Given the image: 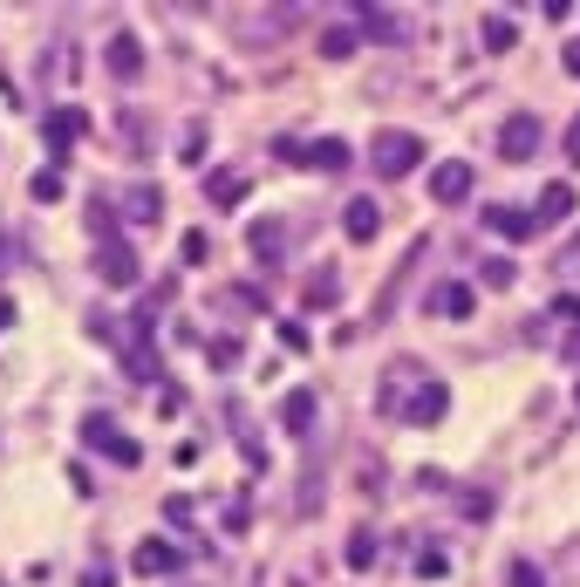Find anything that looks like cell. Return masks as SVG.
Returning <instances> with one entry per match:
<instances>
[{
	"label": "cell",
	"instance_id": "1",
	"mask_svg": "<svg viewBox=\"0 0 580 587\" xmlns=\"http://www.w3.org/2000/svg\"><path fill=\"white\" fill-rule=\"evenodd\" d=\"M376 403H383L389 417H403V424H437L444 410H451V396H444V383L430 376L424 362H389L383 369V390H376Z\"/></svg>",
	"mask_w": 580,
	"mask_h": 587
},
{
	"label": "cell",
	"instance_id": "2",
	"mask_svg": "<svg viewBox=\"0 0 580 587\" xmlns=\"http://www.w3.org/2000/svg\"><path fill=\"white\" fill-rule=\"evenodd\" d=\"M369 164H376L383 178H410V171L424 164V137H417V130H376V137H369Z\"/></svg>",
	"mask_w": 580,
	"mask_h": 587
},
{
	"label": "cell",
	"instance_id": "3",
	"mask_svg": "<svg viewBox=\"0 0 580 587\" xmlns=\"http://www.w3.org/2000/svg\"><path fill=\"white\" fill-rule=\"evenodd\" d=\"M82 437H89V451H103L110 465H144V444L123 431L116 417H89V424H82Z\"/></svg>",
	"mask_w": 580,
	"mask_h": 587
},
{
	"label": "cell",
	"instance_id": "4",
	"mask_svg": "<svg viewBox=\"0 0 580 587\" xmlns=\"http://www.w3.org/2000/svg\"><path fill=\"white\" fill-rule=\"evenodd\" d=\"M96 274H103V287H130V280L144 274L137 267V246L130 239H96Z\"/></svg>",
	"mask_w": 580,
	"mask_h": 587
},
{
	"label": "cell",
	"instance_id": "5",
	"mask_svg": "<svg viewBox=\"0 0 580 587\" xmlns=\"http://www.w3.org/2000/svg\"><path fill=\"white\" fill-rule=\"evenodd\" d=\"M103 62H110V76H116V82H137V76H144V41L130 35V28H116L110 48H103Z\"/></svg>",
	"mask_w": 580,
	"mask_h": 587
},
{
	"label": "cell",
	"instance_id": "6",
	"mask_svg": "<svg viewBox=\"0 0 580 587\" xmlns=\"http://www.w3.org/2000/svg\"><path fill=\"white\" fill-rule=\"evenodd\" d=\"M540 137H546V130H540V117H533V110H519V117L499 123V151H505V157H533V151H540Z\"/></svg>",
	"mask_w": 580,
	"mask_h": 587
},
{
	"label": "cell",
	"instance_id": "7",
	"mask_svg": "<svg viewBox=\"0 0 580 587\" xmlns=\"http://www.w3.org/2000/svg\"><path fill=\"white\" fill-rule=\"evenodd\" d=\"M471 185H478V171H471V164H458V157L430 171V198H437V205H458V198H471Z\"/></svg>",
	"mask_w": 580,
	"mask_h": 587
},
{
	"label": "cell",
	"instance_id": "8",
	"mask_svg": "<svg viewBox=\"0 0 580 587\" xmlns=\"http://www.w3.org/2000/svg\"><path fill=\"white\" fill-rule=\"evenodd\" d=\"M246 253H253L260 267H273V260L287 253V219H253V226H246Z\"/></svg>",
	"mask_w": 580,
	"mask_h": 587
},
{
	"label": "cell",
	"instance_id": "9",
	"mask_svg": "<svg viewBox=\"0 0 580 587\" xmlns=\"http://www.w3.org/2000/svg\"><path fill=\"white\" fill-rule=\"evenodd\" d=\"M82 130H89V117H82L76 103H62V110H48V117H41V137H48L55 151H69V144H76Z\"/></svg>",
	"mask_w": 580,
	"mask_h": 587
},
{
	"label": "cell",
	"instance_id": "10",
	"mask_svg": "<svg viewBox=\"0 0 580 587\" xmlns=\"http://www.w3.org/2000/svg\"><path fill=\"white\" fill-rule=\"evenodd\" d=\"M130 567H137V574H178V567H185V547H171V540H144V547L130 553Z\"/></svg>",
	"mask_w": 580,
	"mask_h": 587
},
{
	"label": "cell",
	"instance_id": "11",
	"mask_svg": "<svg viewBox=\"0 0 580 587\" xmlns=\"http://www.w3.org/2000/svg\"><path fill=\"white\" fill-rule=\"evenodd\" d=\"M485 226H492L499 239H533V233H540V212H519V205H492V212H485Z\"/></svg>",
	"mask_w": 580,
	"mask_h": 587
},
{
	"label": "cell",
	"instance_id": "12",
	"mask_svg": "<svg viewBox=\"0 0 580 587\" xmlns=\"http://www.w3.org/2000/svg\"><path fill=\"white\" fill-rule=\"evenodd\" d=\"M342 233L348 239H376V233H383V205H376V198H348Z\"/></svg>",
	"mask_w": 580,
	"mask_h": 587
},
{
	"label": "cell",
	"instance_id": "13",
	"mask_svg": "<svg viewBox=\"0 0 580 587\" xmlns=\"http://www.w3.org/2000/svg\"><path fill=\"white\" fill-rule=\"evenodd\" d=\"M355 21H362V35L369 41H410V21H396V14H383V7H355Z\"/></svg>",
	"mask_w": 580,
	"mask_h": 587
},
{
	"label": "cell",
	"instance_id": "14",
	"mask_svg": "<svg viewBox=\"0 0 580 587\" xmlns=\"http://www.w3.org/2000/svg\"><path fill=\"white\" fill-rule=\"evenodd\" d=\"M226 417H232V437H239V458H246V465H267V444H260V431H253L246 403H226Z\"/></svg>",
	"mask_w": 580,
	"mask_h": 587
},
{
	"label": "cell",
	"instance_id": "15",
	"mask_svg": "<svg viewBox=\"0 0 580 587\" xmlns=\"http://www.w3.org/2000/svg\"><path fill=\"white\" fill-rule=\"evenodd\" d=\"M314 417H321V403H314V390H287V403H280V424L301 437V431H314Z\"/></svg>",
	"mask_w": 580,
	"mask_h": 587
},
{
	"label": "cell",
	"instance_id": "16",
	"mask_svg": "<svg viewBox=\"0 0 580 587\" xmlns=\"http://www.w3.org/2000/svg\"><path fill=\"white\" fill-rule=\"evenodd\" d=\"M301 157H308V171H348V144L342 137H314Z\"/></svg>",
	"mask_w": 580,
	"mask_h": 587
},
{
	"label": "cell",
	"instance_id": "17",
	"mask_svg": "<svg viewBox=\"0 0 580 587\" xmlns=\"http://www.w3.org/2000/svg\"><path fill=\"white\" fill-rule=\"evenodd\" d=\"M567 212H574V185H567V178H553V185L540 192V226H553V219H567Z\"/></svg>",
	"mask_w": 580,
	"mask_h": 587
},
{
	"label": "cell",
	"instance_id": "18",
	"mask_svg": "<svg viewBox=\"0 0 580 587\" xmlns=\"http://www.w3.org/2000/svg\"><path fill=\"white\" fill-rule=\"evenodd\" d=\"M430 308H437V314H471V308H478V287H471V280H451V287H437Z\"/></svg>",
	"mask_w": 580,
	"mask_h": 587
},
{
	"label": "cell",
	"instance_id": "19",
	"mask_svg": "<svg viewBox=\"0 0 580 587\" xmlns=\"http://www.w3.org/2000/svg\"><path fill=\"white\" fill-rule=\"evenodd\" d=\"M123 212H130V219H157V212H164V192H157V185H130V192H123Z\"/></svg>",
	"mask_w": 580,
	"mask_h": 587
},
{
	"label": "cell",
	"instance_id": "20",
	"mask_svg": "<svg viewBox=\"0 0 580 587\" xmlns=\"http://www.w3.org/2000/svg\"><path fill=\"white\" fill-rule=\"evenodd\" d=\"M246 185H253L246 171H212V205H239V198H246Z\"/></svg>",
	"mask_w": 580,
	"mask_h": 587
},
{
	"label": "cell",
	"instance_id": "21",
	"mask_svg": "<svg viewBox=\"0 0 580 587\" xmlns=\"http://www.w3.org/2000/svg\"><path fill=\"white\" fill-rule=\"evenodd\" d=\"M335 301H342V280H335V267H321L308 280V308H335Z\"/></svg>",
	"mask_w": 580,
	"mask_h": 587
},
{
	"label": "cell",
	"instance_id": "22",
	"mask_svg": "<svg viewBox=\"0 0 580 587\" xmlns=\"http://www.w3.org/2000/svg\"><path fill=\"white\" fill-rule=\"evenodd\" d=\"M478 35H485V48H512L519 28H512V14H485V21H478Z\"/></svg>",
	"mask_w": 580,
	"mask_h": 587
},
{
	"label": "cell",
	"instance_id": "23",
	"mask_svg": "<svg viewBox=\"0 0 580 587\" xmlns=\"http://www.w3.org/2000/svg\"><path fill=\"white\" fill-rule=\"evenodd\" d=\"M348 567H376V533H369V526L348 533Z\"/></svg>",
	"mask_w": 580,
	"mask_h": 587
},
{
	"label": "cell",
	"instance_id": "24",
	"mask_svg": "<svg viewBox=\"0 0 580 587\" xmlns=\"http://www.w3.org/2000/svg\"><path fill=\"white\" fill-rule=\"evenodd\" d=\"M321 55H328V62L355 55V28H328V35H321Z\"/></svg>",
	"mask_w": 580,
	"mask_h": 587
},
{
	"label": "cell",
	"instance_id": "25",
	"mask_svg": "<svg viewBox=\"0 0 580 587\" xmlns=\"http://www.w3.org/2000/svg\"><path fill=\"white\" fill-rule=\"evenodd\" d=\"M505 587H546V574L533 560H512V567H505Z\"/></svg>",
	"mask_w": 580,
	"mask_h": 587
},
{
	"label": "cell",
	"instance_id": "26",
	"mask_svg": "<svg viewBox=\"0 0 580 587\" xmlns=\"http://www.w3.org/2000/svg\"><path fill=\"white\" fill-rule=\"evenodd\" d=\"M478 274H485V287H512V280H519V267H512V260H485Z\"/></svg>",
	"mask_w": 580,
	"mask_h": 587
},
{
	"label": "cell",
	"instance_id": "27",
	"mask_svg": "<svg viewBox=\"0 0 580 587\" xmlns=\"http://www.w3.org/2000/svg\"><path fill=\"white\" fill-rule=\"evenodd\" d=\"M417 574H424V581H444V574H451V560H444V553H417Z\"/></svg>",
	"mask_w": 580,
	"mask_h": 587
},
{
	"label": "cell",
	"instance_id": "28",
	"mask_svg": "<svg viewBox=\"0 0 580 587\" xmlns=\"http://www.w3.org/2000/svg\"><path fill=\"white\" fill-rule=\"evenodd\" d=\"M205 355H212L219 369H232V362H239V342H232V335H219V342H212V349H205Z\"/></svg>",
	"mask_w": 580,
	"mask_h": 587
},
{
	"label": "cell",
	"instance_id": "29",
	"mask_svg": "<svg viewBox=\"0 0 580 587\" xmlns=\"http://www.w3.org/2000/svg\"><path fill=\"white\" fill-rule=\"evenodd\" d=\"M205 253H212V239H205V233H185V267H198Z\"/></svg>",
	"mask_w": 580,
	"mask_h": 587
},
{
	"label": "cell",
	"instance_id": "30",
	"mask_svg": "<svg viewBox=\"0 0 580 587\" xmlns=\"http://www.w3.org/2000/svg\"><path fill=\"white\" fill-rule=\"evenodd\" d=\"M82 587H116V567H110V560H96V567L82 574Z\"/></svg>",
	"mask_w": 580,
	"mask_h": 587
},
{
	"label": "cell",
	"instance_id": "31",
	"mask_svg": "<svg viewBox=\"0 0 580 587\" xmlns=\"http://www.w3.org/2000/svg\"><path fill=\"white\" fill-rule=\"evenodd\" d=\"M553 321H580V294H560L553 301Z\"/></svg>",
	"mask_w": 580,
	"mask_h": 587
},
{
	"label": "cell",
	"instance_id": "32",
	"mask_svg": "<svg viewBox=\"0 0 580 587\" xmlns=\"http://www.w3.org/2000/svg\"><path fill=\"white\" fill-rule=\"evenodd\" d=\"M560 62H567V76H580V41H567V55H560Z\"/></svg>",
	"mask_w": 580,
	"mask_h": 587
},
{
	"label": "cell",
	"instance_id": "33",
	"mask_svg": "<svg viewBox=\"0 0 580 587\" xmlns=\"http://www.w3.org/2000/svg\"><path fill=\"white\" fill-rule=\"evenodd\" d=\"M567 151H574V157H580V117H574V130H567Z\"/></svg>",
	"mask_w": 580,
	"mask_h": 587
},
{
	"label": "cell",
	"instance_id": "34",
	"mask_svg": "<svg viewBox=\"0 0 580 587\" xmlns=\"http://www.w3.org/2000/svg\"><path fill=\"white\" fill-rule=\"evenodd\" d=\"M0 260H7V239H0Z\"/></svg>",
	"mask_w": 580,
	"mask_h": 587
},
{
	"label": "cell",
	"instance_id": "35",
	"mask_svg": "<svg viewBox=\"0 0 580 587\" xmlns=\"http://www.w3.org/2000/svg\"><path fill=\"white\" fill-rule=\"evenodd\" d=\"M0 328H7V308H0Z\"/></svg>",
	"mask_w": 580,
	"mask_h": 587
}]
</instances>
